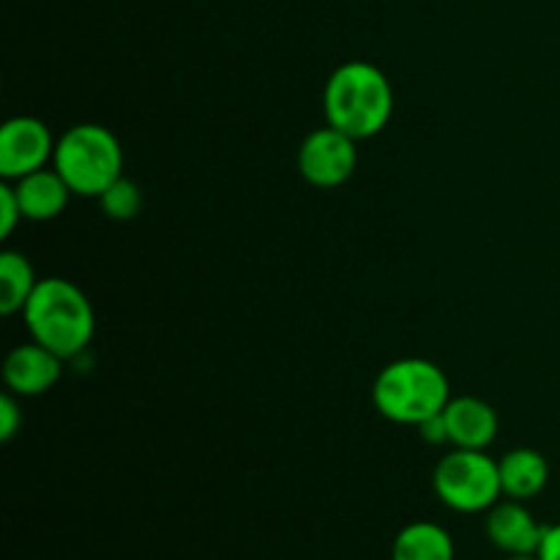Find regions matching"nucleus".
<instances>
[{
    "mask_svg": "<svg viewBox=\"0 0 560 560\" xmlns=\"http://www.w3.org/2000/svg\"><path fill=\"white\" fill-rule=\"evenodd\" d=\"M323 113L334 129L353 140L381 135L394 115V88L370 60L337 66L323 88Z\"/></svg>",
    "mask_w": 560,
    "mask_h": 560,
    "instance_id": "f257e3e1",
    "label": "nucleus"
},
{
    "mask_svg": "<svg viewBox=\"0 0 560 560\" xmlns=\"http://www.w3.org/2000/svg\"><path fill=\"white\" fill-rule=\"evenodd\" d=\"M22 320L33 342L44 345L60 359L80 355L96 334L91 299L63 277H47L38 282L22 310Z\"/></svg>",
    "mask_w": 560,
    "mask_h": 560,
    "instance_id": "f03ea898",
    "label": "nucleus"
},
{
    "mask_svg": "<svg viewBox=\"0 0 560 560\" xmlns=\"http://www.w3.org/2000/svg\"><path fill=\"white\" fill-rule=\"evenodd\" d=\"M452 399L448 377L430 359H397L377 372L372 383V402L383 419L394 424L419 427L441 413Z\"/></svg>",
    "mask_w": 560,
    "mask_h": 560,
    "instance_id": "7ed1b4c3",
    "label": "nucleus"
},
{
    "mask_svg": "<svg viewBox=\"0 0 560 560\" xmlns=\"http://www.w3.org/2000/svg\"><path fill=\"white\" fill-rule=\"evenodd\" d=\"M52 167L77 197H98L124 175V148L102 124H77L55 142Z\"/></svg>",
    "mask_w": 560,
    "mask_h": 560,
    "instance_id": "20e7f679",
    "label": "nucleus"
},
{
    "mask_svg": "<svg viewBox=\"0 0 560 560\" xmlns=\"http://www.w3.org/2000/svg\"><path fill=\"white\" fill-rule=\"evenodd\" d=\"M438 501L457 514L490 512L503 498L498 459L476 448H452L432 474Z\"/></svg>",
    "mask_w": 560,
    "mask_h": 560,
    "instance_id": "39448f33",
    "label": "nucleus"
},
{
    "mask_svg": "<svg viewBox=\"0 0 560 560\" xmlns=\"http://www.w3.org/2000/svg\"><path fill=\"white\" fill-rule=\"evenodd\" d=\"M355 142L359 140L334 129L331 124L306 135L299 145V156H295L301 178L317 189L342 186L345 180H350V175L355 173V164H359Z\"/></svg>",
    "mask_w": 560,
    "mask_h": 560,
    "instance_id": "423d86ee",
    "label": "nucleus"
},
{
    "mask_svg": "<svg viewBox=\"0 0 560 560\" xmlns=\"http://www.w3.org/2000/svg\"><path fill=\"white\" fill-rule=\"evenodd\" d=\"M55 137L42 118L14 115L0 126V175L3 180H20L47 167L55 156Z\"/></svg>",
    "mask_w": 560,
    "mask_h": 560,
    "instance_id": "0eeeda50",
    "label": "nucleus"
},
{
    "mask_svg": "<svg viewBox=\"0 0 560 560\" xmlns=\"http://www.w3.org/2000/svg\"><path fill=\"white\" fill-rule=\"evenodd\" d=\"M487 539L503 556H536L541 539H545L547 525L534 517L525 501L501 498L495 506L487 512L485 520Z\"/></svg>",
    "mask_w": 560,
    "mask_h": 560,
    "instance_id": "6e6552de",
    "label": "nucleus"
},
{
    "mask_svg": "<svg viewBox=\"0 0 560 560\" xmlns=\"http://www.w3.org/2000/svg\"><path fill=\"white\" fill-rule=\"evenodd\" d=\"M63 359L38 342L16 345L3 361V383L16 397H38L60 381Z\"/></svg>",
    "mask_w": 560,
    "mask_h": 560,
    "instance_id": "1a4fd4ad",
    "label": "nucleus"
},
{
    "mask_svg": "<svg viewBox=\"0 0 560 560\" xmlns=\"http://www.w3.org/2000/svg\"><path fill=\"white\" fill-rule=\"evenodd\" d=\"M448 427V443L454 448H476L487 452L498 438V413L490 402L479 397L448 399L443 408Z\"/></svg>",
    "mask_w": 560,
    "mask_h": 560,
    "instance_id": "9d476101",
    "label": "nucleus"
},
{
    "mask_svg": "<svg viewBox=\"0 0 560 560\" xmlns=\"http://www.w3.org/2000/svg\"><path fill=\"white\" fill-rule=\"evenodd\" d=\"M11 184H14L22 217L27 222H52L66 211L71 195H74L55 167H42L25 178L11 180Z\"/></svg>",
    "mask_w": 560,
    "mask_h": 560,
    "instance_id": "9b49d317",
    "label": "nucleus"
},
{
    "mask_svg": "<svg viewBox=\"0 0 560 560\" xmlns=\"http://www.w3.org/2000/svg\"><path fill=\"white\" fill-rule=\"evenodd\" d=\"M498 474H501L503 498L525 501L541 495L550 485V463L536 448H512L498 459Z\"/></svg>",
    "mask_w": 560,
    "mask_h": 560,
    "instance_id": "f8f14e48",
    "label": "nucleus"
},
{
    "mask_svg": "<svg viewBox=\"0 0 560 560\" xmlns=\"http://www.w3.org/2000/svg\"><path fill=\"white\" fill-rule=\"evenodd\" d=\"M392 560H457V547L443 525L416 520L394 536Z\"/></svg>",
    "mask_w": 560,
    "mask_h": 560,
    "instance_id": "ddd939ff",
    "label": "nucleus"
},
{
    "mask_svg": "<svg viewBox=\"0 0 560 560\" xmlns=\"http://www.w3.org/2000/svg\"><path fill=\"white\" fill-rule=\"evenodd\" d=\"M38 282L42 279L36 277L31 260L22 252H0V312L5 317L22 315Z\"/></svg>",
    "mask_w": 560,
    "mask_h": 560,
    "instance_id": "4468645a",
    "label": "nucleus"
},
{
    "mask_svg": "<svg viewBox=\"0 0 560 560\" xmlns=\"http://www.w3.org/2000/svg\"><path fill=\"white\" fill-rule=\"evenodd\" d=\"M96 200L98 206H102L104 217L115 219V222H129V219H135L137 213L142 211L140 186H137L135 180L124 178V175H120L113 186H107Z\"/></svg>",
    "mask_w": 560,
    "mask_h": 560,
    "instance_id": "2eb2a0df",
    "label": "nucleus"
},
{
    "mask_svg": "<svg viewBox=\"0 0 560 560\" xmlns=\"http://www.w3.org/2000/svg\"><path fill=\"white\" fill-rule=\"evenodd\" d=\"M22 206L16 200V191L11 180L0 184V238H9L16 230V224L22 222Z\"/></svg>",
    "mask_w": 560,
    "mask_h": 560,
    "instance_id": "dca6fc26",
    "label": "nucleus"
},
{
    "mask_svg": "<svg viewBox=\"0 0 560 560\" xmlns=\"http://www.w3.org/2000/svg\"><path fill=\"white\" fill-rule=\"evenodd\" d=\"M22 427V410H20V402H16V394L5 392L3 397H0V441L9 443L11 438L20 432Z\"/></svg>",
    "mask_w": 560,
    "mask_h": 560,
    "instance_id": "f3484780",
    "label": "nucleus"
},
{
    "mask_svg": "<svg viewBox=\"0 0 560 560\" xmlns=\"http://www.w3.org/2000/svg\"><path fill=\"white\" fill-rule=\"evenodd\" d=\"M419 435L421 441L430 443V446H443V443H448V427H446V419H443V410L421 421Z\"/></svg>",
    "mask_w": 560,
    "mask_h": 560,
    "instance_id": "a211bd4d",
    "label": "nucleus"
},
{
    "mask_svg": "<svg viewBox=\"0 0 560 560\" xmlns=\"http://www.w3.org/2000/svg\"><path fill=\"white\" fill-rule=\"evenodd\" d=\"M536 558H539V560H560V523L547 525L545 539H541Z\"/></svg>",
    "mask_w": 560,
    "mask_h": 560,
    "instance_id": "6ab92c4d",
    "label": "nucleus"
},
{
    "mask_svg": "<svg viewBox=\"0 0 560 560\" xmlns=\"http://www.w3.org/2000/svg\"><path fill=\"white\" fill-rule=\"evenodd\" d=\"M503 560H539L536 556H503Z\"/></svg>",
    "mask_w": 560,
    "mask_h": 560,
    "instance_id": "aec40b11",
    "label": "nucleus"
}]
</instances>
